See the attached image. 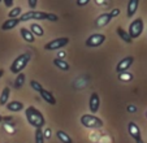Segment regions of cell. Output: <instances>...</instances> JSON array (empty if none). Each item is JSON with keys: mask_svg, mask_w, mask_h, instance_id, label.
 Listing matches in <instances>:
<instances>
[{"mask_svg": "<svg viewBox=\"0 0 147 143\" xmlns=\"http://www.w3.org/2000/svg\"><path fill=\"white\" fill-rule=\"evenodd\" d=\"M138 5H139V0H129L128 7H126V17L128 18L134 17V14L138 11Z\"/></svg>", "mask_w": 147, "mask_h": 143, "instance_id": "12", "label": "cell"}, {"mask_svg": "<svg viewBox=\"0 0 147 143\" xmlns=\"http://www.w3.org/2000/svg\"><path fill=\"white\" fill-rule=\"evenodd\" d=\"M68 43H69V38L63 36V38H56V39H53V40L46 43L43 48H45L46 51H56V50H60V48H64Z\"/></svg>", "mask_w": 147, "mask_h": 143, "instance_id": "6", "label": "cell"}, {"mask_svg": "<svg viewBox=\"0 0 147 143\" xmlns=\"http://www.w3.org/2000/svg\"><path fill=\"white\" fill-rule=\"evenodd\" d=\"M128 132H129V134H130V137L136 140V143H143V139H142V135H141V129H139V126L136 122H133V121L129 122Z\"/></svg>", "mask_w": 147, "mask_h": 143, "instance_id": "8", "label": "cell"}, {"mask_svg": "<svg viewBox=\"0 0 147 143\" xmlns=\"http://www.w3.org/2000/svg\"><path fill=\"white\" fill-rule=\"evenodd\" d=\"M20 34H21V36H22L24 40L28 42V43H34V42H35V36H34V34L31 33L29 29L21 28V30H20Z\"/></svg>", "mask_w": 147, "mask_h": 143, "instance_id": "16", "label": "cell"}, {"mask_svg": "<svg viewBox=\"0 0 147 143\" xmlns=\"http://www.w3.org/2000/svg\"><path fill=\"white\" fill-rule=\"evenodd\" d=\"M134 57L133 56H126V57L121 59L116 65V72L117 73H122V72H128V69L133 65Z\"/></svg>", "mask_w": 147, "mask_h": 143, "instance_id": "9", "label": "cell"}, {"mask_svg": "<svg viewBox=\"0 0 147 143\" xmlns=\"http://www.w3.org/2000/svg\"><path fill=\"white\" fill-rule=\"evenodd\" d=\"M56 137H57V139L60 140L61 143H73L72 137H70L68 133L63 132V130H57V132H56Z\"/></svg>", "mask_w": 147, "mask_h": 143, "instance_id": "18", "label": "cell"}, {"mask_svg": "<svg viewBox=\"0 0 147 143\" xmlns=\"http://www.w3.org/2000/svg\"><path fill=\"white\" fill-rule=\"evenodd\" d=\"M29 61H30V53L29 52L17 56V57L14 59L13 63L11 64V73H13V74H20V73H22V70L29 64Z\"/></svg>", "mask_w": 147, "mask_h": 143, "instance_id": "3", "label": "cell"}, {"mask_svg": "<svg viewBox=\"0 0 147 143\" xmlns=\"http://www.w3.org/2000/svg\"><path fill=\"white\" fill-rule=\"evenodd\" d=\"M119 80L121 82H131L133 81V74L130 72H122V73H119Z\"/></svg>", "mask_w": 147, "mask_h": 143, "instance_id": "22", "label": "cell"}, {"mask_svg": "<svg viewBox=\"0 0 147 143\" xmlns=\"http://www.w3.org/2000/svg\"><path fill=\"white\" fill-rule=\"evenodd\" d=\"M39 94H40V98L45 100L46 103H48V104H51V105L56 104V99H55V96H53V94L51 92V91L42 88V90L39 91Z\"/></svg>", "mask_w": 147, "mask_h": 143, "instance_id": "13", "label": "cell"}, {"mask_svg": "<svg viewBox=\"0 0 147 143\" xmlns=\"http://www.w3.org/2000/svg\"><path fill=\"white\" fill-rule=\"evenodd\" d=\"M34 138H35V143H45V139H46V138H45V133H43V129H36Z\"/></svg>", "mask_w": 147, "mask_h": 143, "instance_id": "24", "label": "cell"}, {"mask_svg": "<svg viewBox=\"0 0 147 143\" xmlns=\"http://www.w3.org/2000/svg\"><path fill=\"white\" fill-rule=\"evenodd\" d=\"M30 86H31V88H33L34 91H36V92H39V91L43 88V87H42V85L38 82V81H34V80L30 81Z\"/></svg>", "mask_w": 147, "mask_h": 143, "instance_id": "26", "label": "cell"}, {"mask_svg": "<svg viewBox=\"0 0 147 143\" xmlns=\"http://www.w3.org/2000/svg\"><path fill=\"white\" fill-rule=\"evenodd\" d=\"M9 95H11V88L4 87L1 90V94H0V105H7L9 100Z\"/></svg>", "mask_w": 147, "mask_h": 143, "instance_id": "19", "label": "cell"}, {"mask_svg": "<svg viewBox=\"0 0 147 143\" xmlns=\"http://www.w3.org/2000/svg\"><path fill=\"white\" fill-rule=\"evenodd\" d=\"M7 109L11 112H21L24 109V103L20 100H12V102L7 103Z\"/></svg>", "mask_w": 147, "mask_h": 143, "instance_id": "15", "label": "cell"}, {"mask_svg": "<svg viewBox=\"0 0 147 143\" xmlns=\"http://www.w3.org/2000/svg\"><path fill=\"white\" fill-rule=\"evenodd\" d=\"M146 117H147V112H146Z\"/></svg>", "mask_w": 147, "mask_h": 143, "instance_id": "36", "label": "cell"}, {"mask_svg": "<svg viewBox=\"0 0 147 143\" xmlns=\"http://www.w3.org/2000/svg\"><path fill=\"white\" fill-rule=\"evenodd\" d=\"M43 133H45V138H50L51 137V129H46Z\"/></svg>", "mask_w": 147, "mask_h": 143, "instance_id": "32", "label": "cell"}, {"mask_svg": "<svg viewBox=\"0 0 147 143\" xmlns=\"http://www.w3.org/2000/svg\"><path fill=\"white\" fill-rule=\"evenodd\" d=\"M65 55H67V53H65V52H63V51H60V52H59V59H63V57H65Z\"/></svg>", "mask_w": 147, "mask_h": 143, "instance_id": "33", "label": "cell"}, {"mask_svg": "<svg viewBox=\"0 0 147 143\" xmlns=\"http://www.w3.org/2000/svg\"><path fill=\"white\" fill-rule=\"evenodd\" d=\"M18 24H20V18H8L1 24V30H4V31L12 30V29H14Z\"/></svg>", "mask_w": 147, "mask_h": 143, "instance_id": "14", "label": "cell"}, {"mask_svg": "<svg viewBox=\"0 0 147 143\" xmlns=\"http://www.w3.org/2000/svg\"><path fill=\"white\" fill-rule=\"evenodd\" d=\"M109 14H111L112 18H115V17H117L120 14V9L119 8H113L111 12H109Z\"/></svg>", "mask_w": 147, "mask_h": 143, "instance_id": "29", "label": "cell"}, {"mask_svg": "<svg viewBox=\"0 0 147 143\" xmlns=\"http://www.w3.org/2000/svg\"><path fill=\"white\" fill-rule=\"evenodd\" d=\"M3 3L5 7H8V8H11V7H13V3L14 0H3Z\"/></svg>", "mask_w": 147, "mask_h": 143, "instance_id": "31", "label": "cell"}, {"mask_svg": "<svg viewBox=\"0 0 147 143\" xmlns=\"http://www.w3.org/2000/svg\"><path fill=\"white\" fill-rule=\"evenodd\" d=\"M126 111H128L129 113H136L137 112V107L136 105H133V104H129L128 107H126Z\"/></svg>", "mask_w": 147, "mask_h": 143, "instance_id": "30", "label": "cell"}, {"mask_svg": "<svg viewBox=\"0 0 147 143\" xmlns=\"http://www.w3.org/2000/svg\"><path fill=\"white\" fill-rule=\"evenodd\" d=\"M30 31L34 34V35H36V36H43V34H45V30H43V28H42L39 24H31V26H30Z\"/></svg>", "mask_w": 147, "mask_h": 143, "instance_id": "21", "label": "cell"}, {"mask_svg": "<svg viewBox=\"0 0 147 143\" xmlns=\"http://www.w3.org/2000/svg\"><path fill=\"white\" fill-rule=\"evenodd\" d=\"M143 20L142 18H136L133 22L130 24V26H129V30H128V34L129 36H130L131 39H137L141 36L142 31H143Z\"/></svg>", "mask_w": 147, "mask_h": 143, "instance_id": "5", "label": "cell"}, {"mask_svg": "<svg viewBox=\"0 0 147 143\" xmlns=\"http://www.w3.org/2000/svg\"><path fill=\"white\" fill-rule=\"evenodd\" d=\"M53 65H55L57 69H60V70H63V72H68V70H69V69H70L69 64H68L67 61L64 60V59H59V57L53 59Z\"/></svg>", "mask_w": 147, "mask_h": 143, "instance_id": "17", "label": "cell"}, {"mask_svg": "<svg viewBox=\"0 0 147 143\" xmlns=\"http://www.w3.org/2000/svg\"><path fill=\"white\" fill-rule=\"evenodd\" d=\"M0 3H1V0H0Z\"/></svg>", "mask_w": 147, "mask_h": 143, "instance_id": "37", "label": "cell"}, {"mask_svg": "<svg viewBox=\"0 0 147 143\" xmlns=\"http://www.w3.org/2000/svg\"><path fill=\"white\" fill-rule=\"evenodd\" d=\"M111 20H112V17L109 13H102L99 17L95 18L94 25H95V28H104V26H107L111 22Z\"/></svg>", "mask_w": 147, "mask_h": 143, "instance_id": "11", "label": "cell"}, {"mask_svg": "<svg viewBox=\"0 0 147 143\" xmlns=\"http://www.w3.org/2000/svg\"><path fill=\"white\" fill-rule=\"evenodd\" d=\"M0 122H3V116H0Z\"/></svg>", "mask_w": 147, "mask_h": 143, "instance_id": "35", "label": "cell"}, {"mask_svg": "<svg viewBox=\"0 0 147 143\" xmlns=\"http://www.w3.org/2000/svg\"><path fill=\"white\" fill-rule=\"evenodd\" d=\"M90 3V0H76V4L77 7H85Z\"/></svg>", "mask_w": 147, "mask_h": 143, "instance_id": "27", "label": "cell"}, {"mask_svg": "<svg viewBox=\"0 0 147 143\" xmlns=\"http://www.w3.org/2000/svg\"><path fill=\"white\" fill-rule=\"evenodd\" d=\"M4 76V69H0V78Z\"/></svg>", "mask_w": 147, "mask_h": 143, "instance_id": "34", "label": "cell"}, {"mask_svg": "<svg viewBox=\"0 0 147 143\" xmlns=\"http://www.w3.org/2000/svg\"><path fill=\"white\" fill-rule=\"evenodd\" d=\"M29 3V7L31 8V11H34V9L36 8V4H38V0H28Z\"/></svg>", "mask_w": 147, "mask_h": 143, "instance_id": "28", "label": "cell"}, {"mask_svg": "<svg viewBox=\"0 0 147 143\" xmlns=\"http://www.w3.org/2000/svg\"><path fill=\"white\" fill-rule=\"evenodd\" d=\"M20 22H26L30 20H36V21H42V20H47V21L56 22L59 17L55 13H47V12H39V11H29L24 13L22 16H20Z\"/></svg>", "mask_w": 147, "mask_h": 143, "instance_id": "2", "label": "cell"}, {"mask_svg": "<svg viewBox=\"0 0 147 143\" xmlns=\"http://www.w3.org/2000/svg\"><path fill=\"white\" fill-rule=\"evenodd\" d=\"M24 83H25V74H24V73H20V74H17L16 82H14V88H20Z\"/></svg>", "mask_w": 147, "mask_h": 143, "instance_id": "25", "label": "cell"}, {"mask_svg": "<svg viewBox=\"0 0 147 143\" xmlns=\"http://www.w3.org/2000/svg\"><path fill=\"white\" fill-rule=\"evenodd\" d=\"M25 116L28 122L35 129H43V126L46 125V118L43 116V113L39 109H36L35 107H33V105L26 108Z\"/></svg>", "mask_w": 147, "mask_h": 143, "instance_id": "1", "label": "cell"}, {"mask_svg": "<svg viewBox=\"0 0 147 143\" xmlns=\"http://www.w3.org/2000/svg\"><path fill=\"white\" fill-rule=\"evenodd\" d=\"M99 107H100V96L98 92H92L91 96H90V100H89V108L91 111V113H96L99 111Z\"/></svg>", "mask_w": 147, "mask_h": 143, "instance_id": "10", "label": "cell"}, {"mask_svg": "<svg viewBox=\"0 0 147 143\" xmlns=\"http://www.w3.org/2000/svg\"><path fill=\"white\" fill-rule=\"evenodd\" d=\"M21 12H22V8L21 7H14L12 8V11L8 13V17L9 18H18L21 16Z\"/></svg>", "mask_w": 147, "mask_h": 143, "instance_id": "23", "label": "cell"}, {"mask_svg": "<svg viewBox=\"0 0 147 143\" xmlns=\"http://www.w3.org/2000/svg\"><path fill=\"white\" fill-rule=\"evenodd\" d=\"M80 121L82 124V126L89 127V129H100L104 125V122L102 121V118L96 117L95 115H83V116H81Z\"/></svg>", "mask_w": 147, "mask_h": 143, "instance_id": "4", "label": "cell"}, {"mask_svg": "<svg viewBox=\"0 0 147 143\" xmlns=\"http://www.w3.org/2000/svg\"><path fill=\"white\" fill-rule=\"evenodd\" d=\"M116 33H117V35H119L124 42H126V43H131V42H133V39L129 36L128 31L124 30V29L120 28V26H119V28H116Z\"/></svg>", "mask_w": 147, "mask_h": 143, "instance_id": "20", "label": "cell"}, {"mask_svg": "<svg viewBox=\"0 0 147 143\" xmlns=\"http://www.w3.org/2000/svg\"><path fill=\"white\" fill-rule=\"evenodd\" d=\"M106 42V35L102 33H95L92 35H90L89 38L85 42V46L89 47V48H96V47H100L103 43Z\"/></svg>", "mask_w": 147, "mask_h": 143, "instance_id": "7", "label": "cell"}]
</instances>
